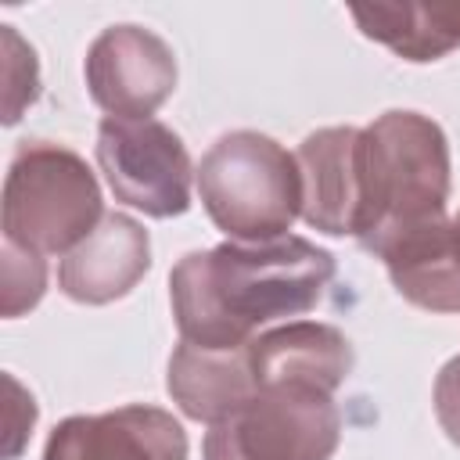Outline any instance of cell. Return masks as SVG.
Listing matches in <instances>:
<instances>
[{"label": "cell", "instance_id": "cell-1", "mask_svg": "<svg viewBox=\"0 0 460 460\" xmlns=\"http://www.w3.org/2000/svg\"><path fill=\"white\" fill-rule=\"evenodd\" d=\"M331 280L334 255L295 234L262 244L226 241L208 252H190L169 273L180 341L241 349L259 327L316 309Z\"/></svg>", "mask_w": 460, "mask_h": 460}, {"label": "cell", "instance_id": "cell-2", "mask_svg": "<svg viewBox=\"0 0 460 460\" xmlns=\"http://www.w3.org/2000/svg\"><path fill=\"white\" fill-rule=\"evenodd\" d=\"M363 212L356 241L381 252L395 237L446 219L449 140L420 111H385L359 133Z\"/></svg>", "mask_w": 460, "mask_h": 460}, {"label": "cell", "instance_id": "cell-3", "mask_svg": "<svg viewBox=\"0 0 460 460\" xmlns=\"http://www.w3.org/2000/svg\"><path fill=\"white\" fill-rule=\"evenodd\" d=\"M194 180L208 219L230 241H277L302 216L298 158L266 133L237 129L219 137L205 151Z\"/></svg>", "mask_w": 460, "mask_h": 460}, {"label": "cell", "instance_id": "cell-4", "mask_svg": "<svg viewBox=\"0 0 460 460\" xmlns=\"http://www.w3.org/2000/svg\"><path fill=\"white\" fill-rule=\"evenodd\" d=\"M104 219L90 165L61 144L22 140L4 176V241L29 252H72Z\"/></svg>", "mask_w": 460, "mask_h": 460}, {"label": "cell", "instance_id": "cell-5", "mask_svg": "<svg viewBox=\"0 0 460 460\" xmlns=\"http://www.w3.org/2000/svg\"><path fill=\"white\" fill-rule=\"evenodd\" d=\"M341 438L334 395L313 385H266L237 413L208 424L205 460H331Z\"/></svg>", "mask_w": 460, "mask_h": 460}, {"label": "cell", "instance_id": "cell-6", "mask_svg": "<svg viewBox=\"0 0 460 460\" xmlns=\"http://www.w3.org/2000/svg\"><path fill=\"white\" fill-rule=\"evenodd\" d=\"M97 165L115 201L151 219H172L190 208L194 165L183 140L158 119H101Z\"/></svg>", "mask_w": 460, "mask_h": 460}, {"label": "cell", "instance_id": "cell-7", "mask_svg": "<svg viewBox=\"0 0 460 460\" xmlns=\"http://www.w3.org/2000/svg\"><path fill=\"white\" fill-rule=\"evenodd\" d=\"M86 90L115 119H151L176 90L172 47L144 25L104 29L83 61Z\"/></svg>", "mask_w": 460, "mask_h": 460}, {"label": "cell", "instance_id": "cell-8", "mask_svg": "<svg viewBox=\"0 0 460 460\" xmlns=\"http://www.w3.org/2000/svg\"><path fill=\"white\" fill-rule=\"evenodd\" d=\"M43 460H187V435L162 406H119L108 413L65 417Z\"/></svg>", "mask_w": 460, "mask_h": 460}, {"label": "cell", "instance_id": "cell-9", "mask_svg": "<svg viewBox=\"0 0 460 460\" xmlns=\"http://www.w3.org/2000/svg\"><path fill=\"white\" fill-rule=\"evenodd\" d=\"M359 133L356 126H327L302 140V219L331 237H356L363 212V172H359Z\"/></svg>", "mask_w": 460, "mask_h": 460}, {"label": "cell", "instance_id": "cell-10", "mask_svg": "<svg viewBox=\"0 0 460 460\" xmlns=\"http://www.w3.org/2000/svg\"><path fill=\"white\" fill-rule=\"evenodd\" d=\"M151 266L147 230L126 216L108 212L86 241H79L58 266V288L83 305H108L129 295Z\"/></svg>", "mask_w": 460, "mask_h": 460}, {"label": "cell", "instance_id": "cell-11", "mask_svg": "<svg viewBox=\"0 0 460 460\" xmlns=\"http://www.w3.org/2000/svg\"><path fill=\"white\" fill-rule=\"evenodd\" d=\"M255 385H313L323 392H338L352 370L349 338L316 320H288L270 327L248 341Z\"/></svg>", "mask_w": 460, "mask_h": 460}, {"label": "cell", "instance_id": "cell-12", "mask_svg": "<svg viewBox=\"0 0 460 460\" xmlns=\"http://www.w3.org/2000/svg\"><path fill=\"white\" fill-rule=\"evenodd\" d=\"M165 385H169L172 402L190 420H205V424H216L237 413L259 392L248 345L205 349V345L180 341L172 349Z\"/></svg>", "mask_w": 460, "mask_h": 460}, {"label": "cell", "instance_id": "cell-13", "mask_svg": "<svg viewBox=\"0 0 460 460\" xmlns=\"http://www.w3.org/2000/svg\"><path fill=\"white\" fill-rule=\"evenodd\" d=\"M377 259L406 302L431 313H460V262L449 248V219L395 237Z\"/></svg>", "mask_w": 460, "mask_h": 460}, {"label": "cell", "instance_id": "cell-14", "mask_svg": "<svg viewBox=\"0 0 460 460\" xmlns=\"http://www.w3.org/2000/svg\"><path fill=\"white\" fill-rule=\"evenodd\" d=\"M367 40L385 43L402 61H438L460 47V0L456 4H370L352 7Z\"/></svg>", "mask_w": 460, "mask_h": 460}, {"label": "cell", "instance_id": "cell-15", "mask_svg": "<svg viewBox=\"0 0 460 460\" xmlns=\"http://www.w3.org/2000/svg\"><path fill=\"white\" fill-rule=\"evenodd\" d=\"M47 291V262L14 241H4V316L14 320L32 309Z\"/></svg>", "mask_w": 460, "mask_h": 460}, {"label": "cell", "instance_id": "cell-16", "mask_svg": "<svg viewBox=\"0 0 460 460\" xmlns=\"http://www.w3.org/2000/svg\"><path fill=\"white\" fill-rule=\"evenodd\" d=\"M4 122L14 126L22 119V111L40 97V65H36V54L32 47L11 29L4 25Z\"/></svg>", "mask_w": 460, "mask_h": 460}, {"label": "cell", "instance_id": "cell-17", "mask_svg": "<svg viewBox=\"0 0 460 460\" xmlns=\"http://www.w3.org/2000/svg\"><path fill=\"white\" fill-rule=\"evenodd\" d=\"M435 417L453 446H460V356H453L435 377Z\"/></svg>", "mask_w": 460, "mask_h": 460}, {"label": "cell", "instance_id": "cell-18", "mask_svg": "<svg viewBox=\"0 0 460 460\" xmlns=\"http://www.w3.org/2000/svg\"><path fill=\"white\" fill-rule=\"evenodd\" d=\"M7 392H11V410H7V460H14L22 453V442L29 438L32 424H36V402L32 395L7 374Z\"/></svg>", "mask_w": 460, "mask_h": 460}, {"label": "cell", "instance_id": "cell-19", "mask_svg": "<svg viewBox=\"0 0 460 460\" xmlns=\"http://www.w3.org/2000/svg\"><path fill=\"white\" fill-rule=\"evenodd\" d=\"M449 248H453V255H456V262H460V212L449 219Z\"/></svg>", "mask_w": 460, "mask_h": 460}]
</instances>
